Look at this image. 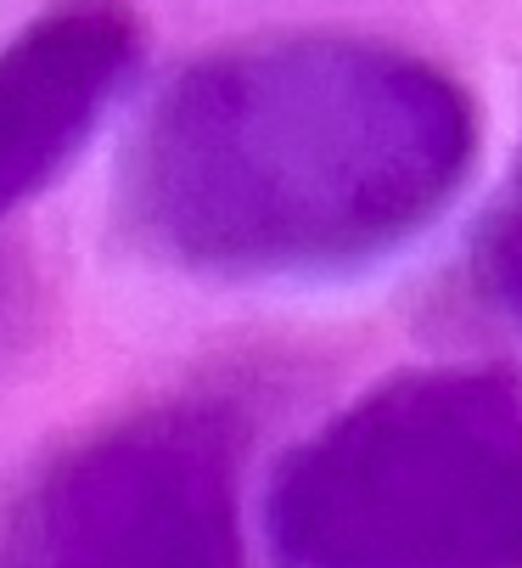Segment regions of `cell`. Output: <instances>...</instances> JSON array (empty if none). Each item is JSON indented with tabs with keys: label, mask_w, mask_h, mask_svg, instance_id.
Returning <instances> with one entry per match:
<instances>
[{
	"label": "cell",
	"mask_w": 522,
	"mask_h": 568,
	"mask_svg": "<svg viewBox=\"0 0 522 568\" xmlns=\"http://www.w3.org/2000/svg\"><path fill=\"white\" fill-rule=\"evenodd\" d=\"M0 568H242L231 412L163 399L62 445L0 524Z\"/></svg>",
	"instance_id": "2"
},
{
	"label": "cell",
	"mask_w": 522,
	"mask_h": 568,
	"mask_svg": "<svg viewBox=\"0 0 522 568\" xmlns=\"http://www.w3.org/2000/svg\"><path fill=\"white\" fill-rule=\"evenodd\" d=\"M472 141L439 68L348 34H270L192 62L124 158L146 248L219 276L371 254L432 214Z\"/></svg>",
	"instance_id": "1"
},
{
	"label": "cell",
	"mask_w": 522,
	"mask_h": 568,
	"mask_svg": "<svg viewBox=\"0 0 522 568\" xmlns=\"http://www.w3.org/2000/svg\"><path fill=\"white\" fill-rule=\"evenodd\" d=\"M130 62L135 18L119 0H62L0 51V220L68 170Z\"/></svg>",
	"instance_id": "3"
}]
</instances>
